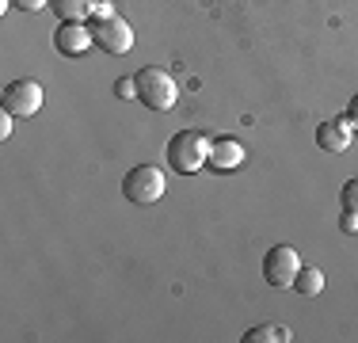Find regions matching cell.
<instances>
[{"label":"cell","mask_w":358,"mask_h":343,"mask_svg":"<svg viewBox=\"0 0 358 343\" xmlns=\"http://www.w3.org/2000/svg\"><path fill=\"white\" fill-rule=\"evenodd\" d=\"M210 149H214V141H210L206 134L179 130L172 141H168V164H172L179 176H194V172L210 160Z\"/></svg>","instance_id":"6da1fadb"},{"label":"cell","mask_w":358,"mask_h":343,"mask_svg":"<svg viewBox=\"0 0 358 343\" xmlns=\"http://www.w3.org/2000/svg\"><path fill=\"white\" fill-rule=\"evenodd\" d=\"M134 80H138V99L145 107H152V111H172L176 107L179 88H176L172 73L149 65V69H141V73H134Z\"/></svg>","instance_id":"7a4b0ae2"},{"label":"cell","mask_w":358,"mask_h":343,"mask_svg":"<svg viewBox=\"0 0 358 343\" xmlns=\"http://www.w3.org/2000/svg\"><path fill=\"white\" fill-rule=\"evenodd\" d=\"M122 195L134 206H152L160 195H164V172H160L157 164L130 168V172H126V179H122Z\"/></svg>","instance_id":"3957f363"},{"label":"cell","mask_w":358,"mask_h":343,"mask_svg":"<svg viewBox=\"0 0 358 343\" xmlns=\"http://www.w3.org/2000/svg\"><path fill=\"white\" fill-rule=\"evenodd\" d=\"M92 38H96L99 50H107V54H130L134 46V27L122 20V15H99L96 23H92Z\"/></svg>","instance_id":"277c9868"},{"label":"cell","mask_w":358,"mask_h":343,"mask_svg":"<svg viewBox=\"0 0 358 343\" xmlns=\"http://www.w3.org/2000/svg\"><path fill=\"white\" fill-rule=\"evenodd\" d=\"M4 111L12 118H31L42 111V84L23 76V80H12L4 88Z\"/></svg>","instance_id":"5b68a950"},{"label":"cell","mask_w":358,"mask_h":343,"mask_svg":"<svg viewBox=\"0 0 358 343\" xmlns=\"http://www.w3.org/2000/svg\"><path fill=\"white\" fill-rule=\"evenodd\" d=\"M297 271H301V260L289 244H275L267 255H263V274H267L271 286H294Z\"/></svg>","instance_id":"8992f818"},{"label":"cell","mask_w":358,"mask_h":343,"mask_svg":"<svg viewBox=\"0 0 358 343\" xmlns=\"http://www.w3.org/2000/svg\"><path fill=\"white\" fill-rule=\"evenodd\" d=\"M92 27H84V23H62V27L54 31V46L62 57H84L92 46Z\"/></svg>","instance_id":"52a82bcc"},{"label":"cell","mask_w":358,"mask_h":343,"mask_svg":"<svg viewBox=\"0 0 358 343\" xmlns=\"http://www.w3.org/2000/svg\"><path fill=\"white\" fill-rule=\"evenodd\" d=\"M351 134H355V126L347 118H331V122L317 126V145L324 153H347L351 149Z\"/></svg>","instance_id":"ba28073f"},{"label":"cell","mask_w":358,"mask_h":343,"mask_svg":"<svg viewBox=\"0 0 358 343\" xmlns=\"http://www.w3.org/2000/svg\"><path fill=\"white\" fill-rule=\"evenodd\" d=\"M241 160H244V145L236 141V137H221V141H214V149H210V164L217 172L236 168Z\"/></svg>","instance_id":"9c48e42d"},{"label":"cell","mask_w":358,"mask_h":343,"mask_svg":"<svg viewBox=\"0 0 358 343\" xmlns=\"http://www.w3.org/2000/svg\"><path fill=\"white\" fill-rule=\"evenodd\" d=\"M50 4L62 23H84L92 15V0H50Z\"/></svg>","instance_id":"30bf717a"},{"label":"cell","mask_w":358,"mask_h":343,"mask_svg":"<svg viewBox=\"0 0 358 343\" xmlns=\"http://www.w3.org/2000/svg\"><path fill=\"white\" fill-rule=\"evenodd\" d=\"M294 290L301 298H317L324 290V274L317 267H301V271H297V279H294Z\"/></svg>","instance_id":"8fae6325"},{"label":"cell","mask_w":358,"mask_h":343,"mask_svg":"<svg viewBox=\"0 0 358 343\" xmlns=\"http://www.w3.org/2000/svg\"><path fill=\"white\" fill-rule=\"evenodd\" d=\"M267 340L286 343V340H289V332H286V328H271V324H259V328H252L248 336H244V343H267Z\"/></svg>","instance_id":"7c38bea8"},{"label":"cell","mask_w":358,"mask_h":343,"mask_svg":"<svg viewBox=\"0 0 358 343\" xmlns=\"http://www.w3.org/2000/svg\"><path fill=\"white\" fill-rule=\"evenodd\" d=\"M339 202H343V210H355V214H358V176L343 183V191H339Z\"/></svg>","instance_id":"4fadbf2b"},{"label":"cell","mask_w":358,"mask_h":343,"mask_svg":"<svg viewBox=\"0 0 358 343\" xmlns=\"http://www.w3.org/2000/svg\"><path fill=\"white\" fill-rule=\"evenodd\" d=\"M115 92L122 99H138V80H134V76H118L115 80Z\"/></svg>","instance_id":"5bb4252c"},{"label":"cell","mask_w":358,"mask_h":343,"mask_svg":"<svg viewBox=\"0 0 358 343\" xmlns=\"http://www.w3.org/2000/svg\"><path fill=\"white\" fill-rule=\"evenodd\" d=\"M339 229H343V233H358V214H355V210H347V214H343V221H339Z\"/></svg>","instance_id":"9a60e30c"},{"label":"cell","mask_w":358,"mask_h":343,"mask_svg":"<svg viewBox=\"0 0 358 343\" xmlns=\"http://www.w3.org/2000/svg\"><path fill=\"white\" fill-rule=\"evenodd\" d=\"M15 8H23V12H38V8H46L50 0H12Z\"/></svg>","instance_id":"2e32d148"},{"label":"cell","mask_w":358,"mask_h":343,"mask_svg":"<svg viewBox=\"0 0 358 343\" xmlns=\"http://www.w3.org/2000/svg\"><path fill=\"white\" fill-rule=\"evenodd\" d=\"M347 122H351L355 130H358V96L351 99V107H347Z\"/></svg>","instance_id":"e0dca14e"},{"label":"cell","mask_w":358,"mask_h":343,"mask_svg":"<svg viewBox=\"0 0 358 343\" xmlns=\"http://www.w3.org/2000/svg\"><path fill=\"white\" fill-rule=\"evenodd\" d=\"M8 134H12V115L4 111V115H0V137H8Z\"/></svg>","instance_id":"ac0fdd59"}]
</instances>
